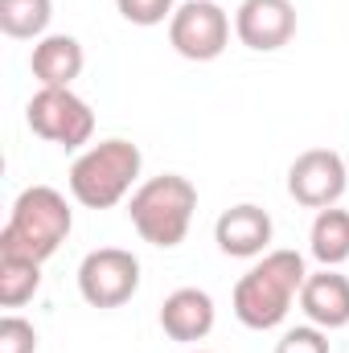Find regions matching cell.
<instances>
[{
	"mask_svg": "<svg viewBox=\"0 0 349 353\" xmlns=\"http://www.w3.org/2000/svg\"><path fill=\"white\" fill-rule=\"evenodd\" d=\"M25 123L33 136L50 140L66 152L90 144V136H94V111L70 87H37V94L25 103Z\"/></svg>",
	"mask_w": 349,
	"mask_h": 353,
	"instance_id": "obj_5",
	"label": "cell"
},
{
	"mask_svg": "<svg viewBox=\"0 0 349 353\" xmlns=\"http://www.w3.org/2000/svg\"><path fill=\"white\" fill-rule=\"evenodd\" d=\"M308 255L321 267H341L349 259V210H317L308 230Z\"/></svg>",
	"mask_w": 349,
	"mask_h": 353,
	"instance_id": "obj_14",
	"label": "cell"
},
{
	"mask_svg": "<svg viewBox=\"0 0 349 353\" xmlns=\"http://www.w3.org/2000/svg\"><path fill=\"white\" fill-rule=\"evenodd\" d=\"M119 17L128 25H140V29H152V25H165L173 21V0H115Z\"/></svg>",
	"mask_w": 349,
	"mask_h": 353,
	"instance_id": "obj_17",
	"label": "cell"
},
{
	"mask_svg": "<svg viewBox=\"0 0 349 353\" xmlns=\"http://www.w3.org/2000/svg\"><path fill=\"white\" fill-rule=\"evenodd\" d=\"M300 312L308 316V325L333 333L349 325V275H341L337 267H321L308 271L304 288H300Z\"/></svg>",
	"mask_w": 349,
	"mask_h": 353,
	"instance_id": "obj_11",
	"label": "cell"
},
{
	"mask_svg": "<svg viewBox=\"0 0 349 353\" xmlns=\"http://www.w3.org/2000/svg\"><path fill=\"white\" fill-rule=\"evenodd\" d=\"M54 21V0H0V33L12 41H41Z\"/></svg>",
	"mask_w": 349,
	"mask_h": 353,
	"instance_id": "obj_15",
	"label": "cell"
},
{
	"mask_svg": "<svg viewBox=\"0 0 349 353\" xmlns=\"http://www.w3.org/2000/svg\"><path fill=\"white\" fill-rule=\"evenodd\" d=\"M271 234H275V222L255 201H239V205L222 210L218 222H214V243L230 259H259V255H267Z\"/></svg>",
	"mask_w": 349,
	"mask_h": 353,
	"instance_id": "obj_10",
	"label": "cell"
},
{
	"mask_svg": "<svg viewBox=\"0 0 349 353\" xmlns=\"http://www.w3.org/2000/svg\"><path fill=\"white\" fill-rule=\"evenodd\" d=\"M304 279H308V267H304L300 251H267L235 283V316L255 333L279 329L288 321L292 304H300Z\"/></svg>",
	"mask_w": 349,
	"mask_h": 353,
	"instance_id": "obj_1",
	"label": "cell"
},
{
	"mask_svg": "<svg viewBox=\"0 0 349 353\" xmlns=\"http://www.w3.org/2000/svg\"><path fill=\"white\" fill-rule=\"evenodd\" d=\"M193 210H197V189L181 173H161L140 181L128 201V218H132L136 234L161 251H173L185 243Z\"/></svg>",
	"mask_w": 349,
	"mask_h": 353,
	"instance_id": "obj_4",
	"label": "cell"
},
{
	"mask_svg": "<svg viewBox=\"0 0 349 353\" xmlns=\"http://www.w3.org/2000/svg\"><path fill=\"white\" fill-rule=\"evenodd\" d=\"M275 353H329V333L317 325H296L275 341Z\"/></svg>",
	"mask_w": 349,
	"mask_h": 353,
	"instance_id": "obj_19",
	"label": "cell"
},
{
	"mask_svg": "<svg viewBox=\"0 0 349 353\" xmlns=\"http://www.w3.org/2000/svg\"><path fill=\"white\" fill-rule=\"evenodd\" d=\"M0 353H37V329L25 316L8 312L0 321Z\"/></svg>",
	"mask_w": 349,
	"mask_h": 353,
	"instance_id": "obj_18",
	"label": "cell"
},
{
	"mask_svg": "<svg viewBox=\"0 0 349 353\" xmlns=\"http://www.w3.org/2000/svg\"><path fill=\"white\" fill-rule=\"evenodd\" d=\"M214 321H218L214 296L201 288H177L161 304V329H165V337H173L181 345L206 341L214 333Z\"/></svg>",
	"mask_w": 349,
	"mask_h": 353,
	"instance_id": "obj_12",
	"label": "cell"
},
{
	"mask_svg": "<svg viewBox=\"0 0 349 353\" xmlns=\"http://www.w3.org/2000/svg\"><path fill=\"white\" fill-rule=\"evenodd\" d=\"M235 37L255 54L283 50L296 37V4L292 0H243L235 8Z\"/></svg>",
	"mask_w": 349,
	"mask_h": 353,
	"instance_id": "obj_9",
	"label": "cell"
},
{
	"mask_svg": "<svg viewBox=\"0 0 349 353\" xmlns=\"http://www.w3.org/2000/svg\"><path fill=\"white\" fill-rule=\"evenodd\" d=\"M74 230V210L66 201V193H58L54 185H29L17 193L8 222L0 230V255H21L33 263H46L50 255H58V247L70 239Z\"/></svg>",
	"mask_w": 349,
	"mask_h": 353,
	"instance_id": "obj_2",
	"label": "cell"
},
{
	"mask_svg": "<svg viewBox=\"0 0 349 353\" xmlns=\"http://www.w3.org/2000/svg\"><path fill=\"white\" fill-rule=\"evenodd\" d=\"M87 66V54H83V41L70 37V33H46L41 41H33V54H29V70L41 87H74V79L83 74Z\"/></svg>",
	"mask_w": 349,
	"mask_h": 353,
	"instance_id": "obj_13",
	"label": "cell"
},
{
	"mask_svg": "<svg viewBox=\"0 0 349 353\" xmlns=\"http://www.w3.org/2000/svg\"><path fill=\"white\" fill-rule=\"evenodd\" d=\"M169 46L185 62H214L230 46V17L218 0H185L169 21Z\"/></svg>",
	"mask_w": 349,
	"mask_h": 353,
	"instance_id": "obj_6",
	"label": "cell"
},
{
	"mask_svg": "<svg viewBox=\"0 0 349 353\" xmlns=\"http://www.w3.org/2000/svg\"><path fill=\"white\" fill-rule=\"evenodd\" d=\"M349 165L337 148H308L288 165V193L304 210H329L346 197Z\"/></svg>",
	"mask_w": 349,
	"mask_h": 353,
	"instance_id": "obj_8",
	"label": "cell"
},
{
	"mask_svg": "<svg viewBox=\"0 0 349 353\" xmlns=\"http://www.w3.org/2000/svg\"><path fill=\"white\" fill-rule=\"evenodd\" d=\"M140 292V259L123 247H99L79 263V296L90 308H123Z\"/></svg>",
	"mask_w": 349,
	"mask_h": 353,
	"instance_id": "obj_7",
	"label": "cell"
},
{
	"mask_svg": "<svg viewBox=\"0 0 349 353\" xmlns=\"http://www.w3.org/2000/svg\"><path fill=\"white\" fill-rule=\"evenodd\" d=\"M144 169V157L132 140H99L83 148L70 165V197L83 205V210H111L119 205L128 193H136V181Z\"/></svg>",
	"mask_w": 349,
	"mask_h": 353,
	"instance_id": "obj_3",
	"label": "cell"
},
{
	"mask_svg": "<svg viewBox=\"0 0 349 353\" xmlns=\"http://www.w3.org/2000/svg\"><path fill=\"white\" fill-rule=\"evenodd\" d=\"M189 353H210V350H189Z\"/></svg>",
	"mask_w": 349,
	"mask_h": 353,
	"instance_id": "obj_20",
	"label": "cell"
},
{
	"mask_svg": "<svg viewBox=\"0 0 349 353\" xmlns=\"http://www.w3.org/2000/svg\"><path fill=\"white\" fill-rule=\"evenodd\" d=\"M41 288V263L21 255H0V308H21Z\"/></svg>",
	"mask_w": 349,
	"mask_h": 353,
	"instance_id": "obj_16",
	"label": "cell"
}]
</instances>
